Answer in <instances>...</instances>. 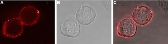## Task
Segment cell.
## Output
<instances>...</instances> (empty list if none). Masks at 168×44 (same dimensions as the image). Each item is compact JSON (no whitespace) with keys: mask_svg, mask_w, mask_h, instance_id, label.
I'll list each match as a JSON object with an SVG mask.
<instances>
[{"mask_svg":"<svg viewBox=\"0 0 168 44\" xmlns=\"http://www.w3.org/2000/svg\"><path fill=\"white\" fill-rule=\"evenodd\" d=\"M117 33L118 35L125 38L134 36L137 31V26L133 19L126 18L119 21L117 26Z\"/></svg>","mask_w":168,"mask_h":44,"instance_id":"1","label":"cell"},{"mask_svg":"<svg viewBox=\"0 0 168 44\" xmlns=\"http://www.w3.org/2000/svg\"><path fill=\"white\" fill-rule=\"evenodd\" d=\"M153 13L148 6L142 5L136 7L133 11L132 19L136 24L141 26L149 23L152 19Z\"/></svg>","mask_w":168,"mask_h":44,"instance_id":"2","label":"cell"},{"mask_svg":"<svg viewBox=\"0 0 168 44\" xmlns=\"http://www.w3.org/2000/svg\"><path fill=\"white\" fill-rule=\"evenodd\" d=\"M80 29L79 23L74 18H69L63 21L60 26L61 34L69 37L77 36L80 33Z\"/></svg>","mask_w":168,"mask_h":44,"instance_id":"3","label":"cell"},{"mask_svg":"<svg viewBox=\"0 0 168 44\" xmlns=\"http://www.w3.org/2000/svg\"><path fill=\"white\" fill-rule=\"evenodd\" d=\"M96 14L94 10L89 6H81L78 10L75 15L76 19L84 25L90 24L95 20Z\"/></svg>","mask_w":168,"mask_h":44,"instance_id":"4","label":"cell"}]
</instances>
